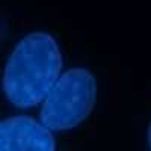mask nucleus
<instances>
[{
	"instance_id": "f03ea898",
	"label": "nucleus",
	"mask_w": 151,
	"mask_h": 151,
	"mask_svg": "<svg viewBox=\"0 0 151 151\" xmlns=\"http://www.w3.org/2000/svg\"><path fill=\"white\" fill-rule=\"evenodd\" d=\"M97 82L86 68H70L58 79L42 101L40 121L48 130H71L92 113Z\"/></svg>"
},
{
	"instance_id": "20e7f679",
	"label": "nucleus",
	"mask_w": 151,
	"mask_h": 151,
	"mask_svg": "<svg viewBox=\"0 0 151 151\" xmlns=\"http://www.w3.org/2000/svg\"><path fill=\"white\" fill-rule=\"evenodd\" d=\"M147 137H148V145H150V150H151V122L148 125V132H147Z\"/></svg>"
},
{
	"instance_id": "f257e3e1",
	"label": "nucleus",
	"mask_w": 151,
	"mask_h": 151,
	"mask_svg": "<svg viewBox=\"0 0 151 151\" xmlns=\"http://www.w3.org/2000/svg\"><path fill=\"white\" fill-rule=\"evenodd\" d=\"M62 55L56 40L32 32L15 44L3 71V92L11 104L29 109L44 101L60 77Z\"/></svg>"
},
{
	"instance_id": "7ed1b4c3",
	"label": "nucleus",
	"mask_w": 151,
	"mask_h": 151,
	"mask_svg": "<svg viewBox=\"0 0 151 151\" xmlns=\"http://www.w3.org/2000/svg\"><path fill=\"white\" fill-rule=\"evenodd\" d=\"M55 137L42 122L18 115L0 124V151H55Z\"/></svg>"
}]
</instances>
